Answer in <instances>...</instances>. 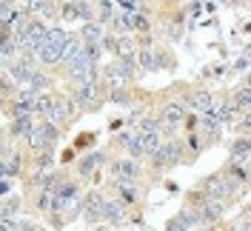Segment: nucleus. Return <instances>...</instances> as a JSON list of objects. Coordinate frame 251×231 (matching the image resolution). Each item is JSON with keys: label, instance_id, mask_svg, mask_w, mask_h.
I'll use <instances>...</instances> for the list:
<instances>
[{"label": "nucleus", "instance_id": "nucleus-1", "mask_svg": "<svg viewBox=\"0 0 251 231\" xmlns=\"http://www.w3.org/2000/svg\"><path fill=\"white\" fill-rule=\"evenodd\" d=\"M69 40V34L63 29H46V34H43V40H40V46L34 49V54H37V60L46 63V66H51V63L60 60V51H63V43Z\"/></svg>", "mask_w": 251, "mask_h": 231}, {"label": "nucleus", "instance_id": "nucleus-2", "mask_svg": "<svg viewBox=\"0 0 251 231\" xmlns=\"http://www.w3.org/2000/svg\"><path fill=\"white\" fill-rule=\"evenodd\" d=\"M57 128L51 123H46V120H40V123H34L31 126V131H29V137H26V146H29V152L34 154H40V152H51V146L57 143Z\"/></svg>", "mask_w": 251, "mask_h": 231}, {"label": "nucleus", "instance_id": "nucleus-3", "mask_svg": "<svg viewBox=\"0 0 251 231\" xmlns=\"http://www.w3.org/2000/svg\"><path fill=\"white\" fill-rule=\"evenodd\" d=\"M69 106L80 108V111H94V108L103 106V97H100V86H97V80H94V83H86V86H77V89L72 92Z\"/></svg>", "mask_w": 251, "mask_h": 231}, {"label": "nucleus", "instance_id": "nucleus-4", "mask_svg": "<svg viewBox=\"0 0 251 231\" xmlns=\"http://www.w3.org/2000/svg\"><path fill=\"white\" fill-rule=\"evenodd\" d=\"M66 75H69V80H72L75 86L94 83V77H97V63L86 60V57L80 54V57H75V60L66 63Z\"/></svg>", "mask_w": 251, "mask_h": 231}, {"label": "nucleus", "instance_id": "nucleus-5", "mask_svg": "<svg viewBox=\"0 0 251 231\" xmlns=\"http://www.w3.org/2000/svg\"><path fill=\"white\" fill-rule=\"evenodd\" d=\"M183 160V146H180V140H163V146L157 149V154H151V163H154V169H172Z\"/></svg>", "mask_w": 251, "mask_h": 231}, {"label": "nucleus", "instance_id": "nucleus-6", "mask_svg": "<svg viewBox=\"0 0 251 231\" xmlns=\"http://www.w3.org/2000/svg\"><path fill=\"white\" fill-rule=\"evenodd\" d=\"M186 120V106L180 103V100H174V103H166V106L160 108V114H157V123H160V134L163 131H174L177 126Z\"/></svg>", "mask_w": 251, "mask_h": 231}, {"label": "nucleus", "instance_id": "nucleus-7", "mask_svg": "<svg viewBox=\"0 0 251 231\" xmlns=\"http://www.w3.org/2000/svg\"><path fill=\"white\" fill-rule=\"evenodd\" d=\"M46 123H51L57 131H60L63 126H69L75 117H72V106H69V100L66 97H54L51 100V108L46 111V117H43Z\"/></svg>", "mask_w": 251, "mask_h": 231}, {"label": "nucleus", "instance_id": "nucleus-8", "mask_svg": "<svg viewBox=\"0 0 251 231\" xmlns=\"http://www.w3.org/2000/svg\"><path fill=\"white\" fill-rule=\"evenodd\" d=\"M103 203H106V197H103L100 191H89V194L80 200V208H83V217H86L89 226L103 223Z\"/></svg>", "mask_w": 251, "mask_h": 231}, {"label": "nucleus", "instance_id": "nucleus-9", "mask_svg": "<svg viewBox=\"0 0 251 231\" xmlns=\"http://www.w3.org/2000/svg\"><path fill=\"white\" fill-rule=\"evenodd\" d=\"M109 171L114 180H137L143 174V166L137 160H131V157H123V160H114L109 163Z\"/></svg>", "mask_w": 251, "mask_h": 231}, {"label": "nucleus", "instance_id": "nucleus-10", "mask_svg": "<svg viewBox=\"0 0 251 231\" xmlns=\"http://www.w3.org/2000/svg\"><path fill=\"white\" fill-rule=\"evenodd\" d=\"M197 208V214H200V220H203V226H214V223H220L223 217H226V200H208L205 197L200 205H194Z\"/></svg>", "mask_w": 251, "mask_h": 231}, {"label": "nucleus", "instance_id": "nucleus-11", "mask_svg": "<svg viewBox=\"0 0 251 231\" xmlns=\"http://www.w3.org/2000/svg\"><path fill=\"white\" fill-rule=\"evenodd\" d=\"M197 128H200V137H203L205 143H214V140L220 137V131H223V126H220V120H217L214 111L200 114V117H197Z\"/></svg>", "mask_w": 251, "mask_h": 231}, {"label": "nucleus", "instance_id": "nucleus-12", "mask_svg": "<svg viewBox=\"0 0 251 231\" xmlns=\"http://www.w3.org/2000/svg\"><path fill=\"white\" fill-rule=\"evenodd\" d=\"M103 220L111 226H126L128 223V205L120 200H106L103 203Z\"/></svg>", "mask_w": 251, "mask_h": 231}, {"label": "nucleus", "instance_id": "nucleus-13", "mask_svg": "<svg viewBox=\"0 0 251 231\" xmlns=\"http://www.w3.org/2000/svg\"><path fill=\"white\" fill-rule=\"evenodd\" d=\"M186 108L191 111H197V114H205V111H211V103H214V94L205 92V89H197V92H191L186 100H180Z\"/></svg>", "mask_w": 251, "mask_h": 231}, {"label": "nucleus", "instance_id": "nucleus-14", "mask_svg": "<svg viewBox=\"0 0 251 231\" xmlns=\"http://www.w3.org/2000/svg\"><path fill=\"white\" fill-rule=\"evenodd\" d=\"M134 60H137V69L140 72H157L160 69V54H157V49L151 46H143L134 51Z\"/></svg>", "mask_w": 251, "mask_h": 231}, {"label": "nucleus", "instance_id": "nucleus-15", "mask_svg": "<svg viewBox=\"0 0 251 231\" xmlns=\"http://www.w3.org/2000/svg\"><path fill=\"white\" fill-rule=\"evenodd\" d=\"M6 75L15 80L17 86H29V80H31V75H34V69H31V63H26V60H12L9 63V72Z\"/></svg>", "mask_w": 251, "mask_h": 231}, {"label": "nucleus", "instance_id": "nucleus-16", "mask_svg": "<svg viewBox=\"0 0 251 231\" xmlns=\"http://www.w3.org/2000/svg\"><path fill=\"white\" fill-rule=\"evenodd\" d=\"M103 160H106V154H103V152L86 154V157L77 163V174H80V177H94V171L100 169V163H103Z\"/></svg>", "mask_w": 251, "mask_h": 231}, {"label": "nucleus", "instance_id": "nucleus-17", "mask_svg": "<svg viewBox=\"0 0 251 231\" xmlns=\"http://www.w3.org/2000/svg\"><path fill=\"white\" fill-rule=\"evenodd\" d=\"M31 126H34V117H17V120H12V126H9V137L26 140L29 131H31Z\"/></svg>", "mask_w": 251, "mask_h": 231}, {"label": "nucleus", "instance_id": "nucleus-18", "mask_svg": "<svg viewBox=\"0 0 251 231\" xmlns=\"http://www.w3.org/2000/svg\"><path fill=\"white\" fill-rule=\"evenodd\" d=\"M83 43H100L103 40V26H100V20H92V23H86L77 34Z\"/></svg>", "mask_w": 251, "mask_h": 231}, {"label": "nucleus", "instance_id": "nucleus-19", "mask_svg": "<svg viewBox=\"0 0 251 231\" xmlns=\"http://www.w3.org/2000/svg\"><path fill=\"white\" fill-rule=\"evenodd\" d=\"M103 80L109 83L111 89H120V86H123V83H126V75H123V72H120V66H117V60H111L109 66L103 69Z\"/></svg>", "mask_w": 251, "mask_h": 231}, {"label": "nucleus", "instance_id": "nucleus-20", "mask_svg": "<svg viewBox=\"0 0 251 231\" xmlns=\"http://www.w3.org/2000/svg\"><path fill=\"white\" fill-rule=\"evenodd\" d=\"M249 137H240L231 143V163H240V166H246L249 163Z\"/></svg>", "mask_w": 251, "mask_h": 231}, {"label": "nucleus", "instance_id": "nucleus-21", "mask_svg": "<svg viewBox=\"0 0 251 231\" xmlns=\"http://www.w3.org/2000/svg\"><path fill=\"white\" fill-rule=\"evenodd\" d=\"M80 54H83V40H80V37H69V40L63 43L60 60L69 63V60H75V57H80Z\"/></svg>", "mask_w": 251, "mask_h": 231}, {"label": "nucleus", "instance_id": "nucleus-22", "mask_svg": "<svg viewBox=\"0 0 251 231\" xmlns=\"http://www.w3.org/2000/svg\"><path fill=\"white\" fill-rule=\"evenodd\" d=\"M180 146H183V152H188V157L194 160V157H197V154H200V152L205 149V146H208V143H205V140L200 137V134H188V137L180 140Z\"/></svg>", "mask_w": 251, "mask_h": 231}, {"label": "nucleus", "instance_id": "nucleus-23", "mask_svg": "<svg viewBox=\"0 0 251 231\" xmlns=\"http://www.w3.org/2000/svg\"><path fill=\"white\" fill-rule=\"evenodd\" d=\"M137 137H140V146H143V157H146V154H149V157L157 154V149H160L163 140H166L160 131H154V134H137Z\"/></svg>", "mask_w": 251, "mask_h": 231}, {"label": "nucleus", "instance_id": "nucleus-24", "mask_svg": "<svg viewBox=\"0 0 251 231\" xmlns=\"http://www.w3.org/2000/svg\"><path fill=\"white\" fill-rule=\"evenodd\" d=\"M51 94L49 92H40V94H34V106H31V117H46V111L51 108Z\"/></svg>", "mask_w": 251, "mask_h": 231}, {"label": "nucleus", "instance_id": "nucleus-25", "mask_svg": "<svg viewBox=\"0 0 251 231\" xmlns=\"http://www.w3.org/2000/svg\"><path fill=\"white\" fill-rule=\"evenodd\" d=\"M177 217L186 223V229L188 231H194V229H203V220H200V214H197V208H191V205H186V208H180L177 211Z\"/></svg>", "mask_w": 251, "mask_h": 231}, {"label": "nucleus", "instance_id": "nucleus-26", "mask_svg": "<svg viewBox=\"0 0 251 231\" xmlns=\"http://www.w3.org/2000/svg\"><path fill=\"white\" fill-rule=\"evenodd\" d=\"M0 163H3V174H6V177H17V174L23 171V157H20V154H9V157L0 160Z\"/></svg>", "mask_w": 251, "mask_h": 231}, {"label": "nucleus", "instance_id": "nucleus-27", "mask_svg": "<svg viewBox=\"0 0 251 231\" xmlns=\"http://www.w3.org/2000/svg\"><path fill=\"white\" fill-rule=\"evenodd\" d=\"M17 208H20V200L17 197H0V220H12L17 214Z\"/></svg>", "mask_w": 251, "mask_h": 231}, {"label": "nucleus", "instance_id": "nucleus-28", "mask_svg": "<svg viewBox=\"0 0 251 231\" xmlns=\"http://www.w3.org/2000/svg\"><path fill=\"white\" fill-rule=\"evenodd\" d=\"M163 231H188V229H186V223H183L180 217H172V220H166Z\"/></svg>", "mask_w": 251, "mask_h": 231}, {"label": "nucleus", "instance_id": "nucleus-29", "mask_svg": "<svg viewBox=\"0 0 251 231\" xmlns=\"http://www.w3.org/2000/svg\"><path fill=\"white\" fill-rule=\"evenodd\" d=\"M111 103H123V106H128L131 97H128V92H123V89H111Z\"/></svg>", "mask_w": 251, "mask_h": 231}, {"label": "nucleus", "instance_id": "nucleus-30", "mask_svg": "<svg viewBox=\"0 0 251 231\" xmlns=\"http://www.w3.org/2000/svg\"><path fill=\"white\" fill-rule=\"evenodd\" d=\"M9 154H12V152H9V140H6L3 134H0V160H6Z\"/></svg>", "mask_w": 251, "mask_h": 231}, {"label": "nucleus", "instance_id": "nucleus-31", "mask_svg": "<svg viewBox=\"0 0 251 231\" xmlns=\"http://www.w3.org/2000/svg\"><path fill=\"white\" fill-rule=\"evenodd\" d=\"M9 191H12V180H9V177H3V180H0V197H6Z\"/></svg>", "mask_w": 251, "mask_h": 231}, {"label": "nucleus", "instance_id": "nucleus-32", "mask_svg": "<svg viewBox=\"0 0 251 231\" xmlns=\"http://www.w3.org/2000/svg\"><path fill=\"white\" fill-rule=\"evenodd\" d=\"M0 231H17L15 220H0Z\"/></svg>", "mask_w": 251, "mask_h": 231}, {"label": "nucleus", "instance_id": "nucleus-33", "mask_svg": "<svg viewBox=\"0 0 251 231\" xmlns=\"http://www.w3.org/2000/svg\"><path fill=\"white\" fill-rule=\"evenodd\" d=\"M94 140V134H80V140H77V146H89Z\"/></svg>", "mask_w": 251, "mask_h": 231}, {"label": "nucleus", "instance_id": "nucleus-34", "mask_svg": "<svg viewBox=\"0 0 251 231\" xmlns=\"http://www.w3.org/2000/svg\"><path fill=\"white\" fill-rule=\"evenodd\" d=\"M237 69H240V72H246V69H249V60H246V57H243V60H237Z\"/></svg>", "mask_w": 251, "mask_h": 231}, {"label": "nucleus", "instance_id": "nucleus-35", "mask_svg": "<svg viewBox=\"0 0 251 231\" xmlns=\"http://www.w3.org/2000/svg\"><path fill=\"white\" fill-rule=\"evenodd\" d=\"M3 177H6V174H3V163H0V180H3Z\"/></svg>", "mask_w": 251, "mask_h": 231}, {"label": "nucleus", "instance_id": "nucleus-36", "mask_svg": "<svg viewBox=\"0 0 251 231\" xmlns=\"http://www.w3.org/2000/svg\"><path fill=\"white\" fill-rule=\"evenodd\" d=\"M94 231H114V229H103V226H100V229H94Z\"/></svg>", "mask_w": 251, "mask_h": 231}]
</instances>
